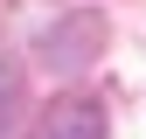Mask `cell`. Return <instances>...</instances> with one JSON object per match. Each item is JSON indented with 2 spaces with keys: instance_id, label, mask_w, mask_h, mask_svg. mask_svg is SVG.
Returning a JSON list of instances; mask_svg holds the SVG:
<instances>
[{
  "instance_id": "cell-1",
  "label": "cell",
  "mask_w": 146,
  "mask_h": 139,
  "mask_svg": "<svg viewBox=\"0 0 146 139\" xmlns=\"http://www.w3.org/2000/svg\"><path fill=\"white\" fill-rule=\"evenodd\" d=\"M42 139H104V111L90 97H63V104H49Z\"/></svg>"
},
{
  "instance_id": "cell-2",
  "label": "cell",
  "mask_w": 146,
  "mask_h": 139,
  "mask_svg": "<svg viewBox=\"0 0 146 139\" xmlns=\"http://www.w3.org/2000/svg\"><path fill=\"white\" fill-rule=\"evenodd\" d=\"M14 118H21V63L0 49V139H14Z\"/></svg>"
}]
</instances>
